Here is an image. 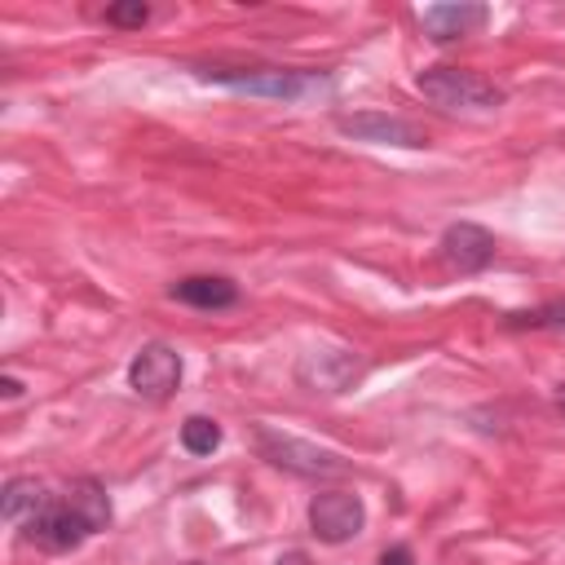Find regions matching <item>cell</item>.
<instances>
[{"label": "cell", "mask_w": 565, "mask_h": 565, "mask_svg": "<svg viewBox=\"0 0 565 565\" xmlns=\"http://www.w3.org/2000/svg\"><path fill=\"white\" fill-rule=\"evenodd\" d=\"M380 565H415V556H411V547H388L380 556Z\"/></svg>", "instance_id": "cell-16"}, {"label": "cell", "mask_w": 565, "mask_h": 565, "mask_svg": "<svg viewBox=\"0 0 565 565\" xmlns=\"http://www.w3.org/2000/svg\"><path fill=\"white\" fill-rule=\"evenodd\" d=\"M172 300L181 305H194V309H230L238 300L234 282L230 278H216V274H190L172 287Z\"/></svg>", "instance_id": "cell-10"}, {"label": "cell", "mask_w": 565, "mask_h": 565, "mask_svg": "<svg viewBox=\"0 0 565 565\" xmlns=\"http://www.w3.org/2000/svg\"><path fill=\"white\" fill-rule=\"evenodd\" d=\"M556 411L565 415V384H561V393H556Z\"/></svg>", "instance_id": "cell-19"}, {"label": "cell", "mask_w": 565, "mask_h": 565, "mask_svg": "<svg viewBox=\"0 0 565 565\" xmlns=\"http://www.w3.org/2000/svg\"><path fill=\"white\" fill-rule=\"evenodd\" d=\"M508 327H530V331H565V300L530 309V313H512Z\"/></svg>", "instance_id": "cell-14"}, {"label": "cell", "mask_w": 565, "mask_h": 565, "mask_svg": "<svg viewBox=\"0 0 565 565\" xmlns=\"http://www.w3.org/2000/svg\"><path fill=\"white\" fill-rule=\"evenodd\" d=\"M128 384H132V393H141V397H150V402L172 397L177 384H181V353L168 349V344H146V349H137V358L128 362Z\"/></svg>", "instance_id": "cell-4"}, {"label": "cell", "mask_w": 565, "mask_h": 565, "mask_svg": "<svg viewBox=\"0 0 565 565\" xmlns=\"http://www.w3.org/2000/svg\"><path fill=\"white\" fill-rule=\"evenodd\" d=\"M441 260L450 269H459V274H477V269H486L494 260V234L472 225V221H459V225H450L441 234Z\"/></svg>", "instance_id": "cell-8"}, {"label": "cell", "mask_w": 565, "mask_h": 565, "mask_svg": "<svg viewBox=\"0 0 565 565\" xmlns=\"http://www.w3.org/2000/svg\"><path fill=\"white\" fill-rule=\"evenodd\" d=\"M203 79H216L225 88H238V93H260V97H300L313 79L300 75V71H199Z\"/></svg>", "instance_id": "cell-7"}, {"label": "cell", "mask_w": 565, "mask_h": 565, "mask_svg": "<svg viewBox=\"0 0 565 565\" xmlns=\"http://www.w3.org/2000/svg\"><path fill=\"white\" fill-rule=\"evenodd\" d=\"M181 446H185L190 455H212V450L221 446V424L207 419V415H190V419L181 424Z\"/></svg>", "instance_id": "cell-13"}, {"label": "cell", "mask_w": 565, "mask_h": 565, "mask_svg": "<svg viewBox=\"0 0 565 565\" xmlns=\"http://www.w3.org/2000/svg\"><path fill=\"white\" fill-rule=\"evenodd\" d=\"M419 22H424L428 40L450 44V40L472 35V31L486 22V9H481V4H428V9L419 13Z\"/></svg>", "instance_id": "cell-9"}, {"label": "cell", "mask_w": 565, "mask_h": 565, "mask_svg": "<svg viewBox=\"0 0 565 565\" xmlns=\"http://www.w3.org/2000/svg\"><path fill=\"white\" fill-rule=\"evenodd\" d=\"M190 565H194V561H190Z\"/></svg>", "instance_id": "cell-20"}, {"label": "cell", "mask_w": 565, "mask_h": 565, "mask_svg": "<svg viewBox=\"0 0 565 565\" xmlns=\"http://www.w3.org/2000/svg\"><path fill=\"white\" fill-rule=\"evenodd\" d=\"M62 499H66V503H71V508L93 525V534L110 521V499H106V490H102L97 481H88V477H84V481H71V486L62 490Z\"/></svg>", "instance_id": "cell-11"}, {"label": "cell", "mask_w": 565, "mask_h": 565, "mask_svg": "<svg viewBox=\"0 0 565 565\" xmlns=\"http://www.w3.org/2000/svg\"><path fill=\"white\" fill-rule=\"evenodd\" d=\"M415 88L428 102L446 106V110H494V106H503V88L494 79H486L477 71H459V66H433L415 79Z\"/></svg>", "instance_id": "cell-1"}, {"label": "cell", "mask_w": 565, "mask_h": 565, "mask_svg": "<svg viewBox=\"0 0 565 565\" xmlns=\"http://www.w3.org/2000/svg\"><path fill=\"white\" fill-rule=\"evenodd\" d=\"M146 18H150V9L141 0H128V4H110L106 9V22L110 26H146Z\"/></svg>", "instance_id": "cell-15"}, {"label": "cell", "mask_w": 565, "mask_h": 565, "mask_svg": "<svg viewBox=\"0 0 565 565\" xmlns=\"http://www.w3.org/2000/svg\"><path fill=\"white\" fill-rule=\"evenodd\" d=\"M274 565H309V556H305V552H282Z\"/></svg>", "instance_id": "cell-17"}, {"label": "cell", "mask_w": 565, "mask_h": 565, "mask_svg": "<svg viewBox=\"0 0 565 565\" xmlns=\"http://www.w3.org/2000/svg\"><path fill=\"white\" fill-rule=\"evenodd\" d=\"M340 132L358 137V141H375V146H428L424 128H415L402 115H380V110H358V115H340L335 119Z\"/></svg>", "instance_id": "cell-6"}, {"label": "cell", "mask_w": 565, "mask_h": 565, "mask_svg": "<svg viewBox=\"0 0 565 565\" xmlns=\"http://www.w3.org/2000/svg\"><path fill=\"white\" fill-rule=\"evenodd\" d=\"M0 388H4V397H18V393H22V384H18L13 375H4V380H0Z\"/></svg>", "instance_id": "cell-18"}, {"label": "cell", "mask_w": 565, "mask_h": 565, "mask_svg": "<svg viewBox=\"0 0 565 565\" xmlns=\"http://www.w3.org/2000/svg\"><path fill=\"white\" fill-rule=\"evenodd\" d=\"M362 525H366V508L349 490H327V494H318L309 503V530L322 543H349Z\"/></svg>", "instance_id": "cell-5"}, {"label": "cell", "mask_w": 565, "mask_h": 565, "mask_svg": "<svg viewBox=\"0 0 565 565\" xmlns=\"http://www.w3.org/2000/svg\"><path fill=\"white\" fill-rule=\"evenodd\" d=\"M93 534V525L62 499V494H49L31 516H26V539L49 547V552H71L79 547L84 539Z\"/></svg>", "instance_id": "cell-3"}, {"label": "cell", "mask_w": 565, "mask_h": 565, "mask_svg": "<svg viewBox=\"0 0 565 565\" xmlns=\"http://www.w3.org/2000/svg\"><path fill=\"white\" fill-rule=\"evenodd\" d=\"M44 499H49V494H44L31 477H18V481L4 486V503H0V512H4V521H22V512H26V508L35 512Z\"/></svg>", "instance_id": "cell-12"}, {"label": "cell", "mask_w": 565, "mask_h": 565, "mask_svg": "<svg viewBox=\"0 0 565 565\" xmlns=\"http://www.w3.org/2000/svg\"><path fill=\"white\" fill-rule=\"evenodd\" d=\"M256 446H260V455H265L269 463L291 468V472H300V477H340V472H349V463H344L335 450L313 446V441H300V437L278 433V428H265V424L256 428Z\"/></svg>", "instance_id": "cell-2"}]
</instances>
